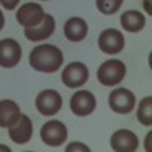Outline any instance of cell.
Wrapping results in <instances>:
<instances>
[{"label":"cell","mask_w":152,"mask_h":152,"mask_svg":"<svg viewBox=\"0 0 152 152\" xmlns=\"http://www.w3.org/2000/svg\"><path fill=\"white\" fill-rule=\"evenodd\" d=\"M151 134H152V132H149V133H148V134H146V142H145V143H146V151H148V152L151 151V143H149V139H151Z\"/></svg>","instance_id":"603a6c76"},{"label":"cell","mask_w":152,"mask_h":152,"mask_svg":"<svg viewBox=\"0 0 152 152\" xmlns=\"http://www.w3.org/2000/svg\"><path fill=\"white\" fill-rule=\"evenodd\" d=\"M70 111L77 117H88L96 108V98L88 89H77L70 98Z\"/></svg>","instance_id":"ba28073f"},{"label":"cell","mask_w":152,"mask_h":152,"mask_svg":"<svg viewBox=\"0 0 152 152\" xmlns=\"http://www.w3.org/2000/svg\"><path fill=\"white\" fill-rule=\"evenodd\" d=\"M44 15H45V10L39 3L28 1V3H23L22 6L18 7L16 20L23 29H26V28L37 26L38 23L44 19Z\"/></svg>","instance_id":"9c48e42d"},{"label":"cell","mask_w":152,"mask_h":152,"mask_svg":"<svg viewBox=\"0 0 152 152\" xmlns=\"http://www.w3.org/2000/svg\"><path fill=\"white\" fill-rule=\"evenodd\" d=\"M4 23H6V19H4V15H3V12L0 9V31L4 28Z\"/></svg>","instance_id":"7402d4cb"},{"label":"cell","mask_w":152,"mask_h":152,"mask_svg":"<svg viewBox=\"0 0 152 152\" xmlns=\"http://www.w3.org/2000/svg\"><path fill=\"white\" fill-rule=\"evenodd\" d=\"M126 73H127V67L121 60L110 58L99 64V67L96 70V79L102 86L113 88L123 82Z\"/></svg>","instance_id":"7a4b0ae2"},{"label":"cell","mask_w":152,"mask_h":152,"mask_svg":"<svg viewBox=\"0 0 152 152\" xmlns=\"http://www.w3.org/2000/svg\"><path fill=\"white\" fill-rule=\"evenodd\" d=\"M22 60V47L13 38L0 39V67L13 69Z\"/></svg>","instance_id":"30bf717a"},{"label":"cell","mask_w":152,"mask_h":152,"mask_svg":"<svg viewBox=\"0 0 152 152\" xmlns=\"http://www.w3.org/2000/svg\"><path fill=\"white\" fill-rule=\"evenodd\" d=\"M64 151L66 152H73V151H80V152H89L91 149L88 148V145H85V143H82V142H70L66 148H64Z\"/></svg>","instance_id":"d6986e66"},{"label":"cell","mask_w":152,"mask_h":152,"mask_svg":"<svg viewBox=\"0 0 152 152\" xmlns=\"http://www.w3.org/2000/svg\"><path fill=\"white\" fill-rule=\"evenodd\" d=\"M67 136H69V130L66 124L60 120H48L39 129V137L42 143L50 148H58L64 145Z\"/></svg>","instance_id":"3957f363"},{"label":"cell","mask_w":152,"mask_h":152,"mask_svg":"<svg viewBox=\"0 0 152 152\" xmlns=\"http://www.w3.org/2000/svg\"><path fill=\"white\" fill-rule=\"evenodd\" d=\"M29 66L41 73H56L64 63L63 51L54 44H38L35 45L28 57Z\"/></svg>","instance_id":"6da1fadb"},{"label":"cell","mask_w":152,"mask_h":152,"mask_svg":"<svg viewBox=\"0 0 152 152\" xmlns=\"http://www.w3.org/2000/svg\"><path fill=\"white\" fill-rule=\"evenodd\" d=\"M63 107V98L56 89H42L35 98V108L41 115H56Z\"/></svg>","instance_id":"5b68a950"},{"label":"cell","mask_w":152,"mask_h":152,"mask_svg":"<svg viewBox=\"0 0 152 152\" xmlns=\"http://www.w3.org/2000/svg\"><path fill=\"white\" fill-rule=\"evenodd\" d=\"M0 151H4V152H10V148H7L6 145H0Z\"/></svg>","instance_id":"cb8c5ba5"},{"label":"cell","mask_w":152,"mask_h":152,"mask_svg":"<svg viewBox=\"0 0 152 152\" xmlns=\"http://www.w3.org/2000/svg\"><path fill=\"white\" fill-rule=\"evenodd\" d=\"M20 3V0H0V6L6 10H13L16 9Z\"/></svg>","instance_id":"ffe728a7"},{"label":"cell","mask_w":152,"mask_h":152,"mask_svg":"<svg viewBox=\"0 0 152 152\" xmlns=\"http://www.w3.org/2000/svg\"><path fill=\"white\" fill-rule=\"evenodd\" d=\"M126 45V39L121 31L115 28H107L98 35V48L104 54H118L123 51Z\"/></svg>","instance_id":"52a82bcc"},{"label":"cell","mask_w":152,"mask_h":152,"mask_svg":"<svg viewBox=\"0 0 152 152\" xmlns=\"http://www.w3.org/2000/svg\"><path fill=\"white\" fill-rule=\"evenodd\" d=\"M41 1H47V0H41Z\"/></svg>","instance_id":"d4e9b609"},{"label":"cell","mask_w":152,"mask_h":152,"mask_svg":"<svg viewBox=\"0 0 152 152\" xmlns=\"http://www.w3.org/2000/svg\"><path fill=\"white\" fill-rule=\"evenodd\" d=\"M89 79V69L82 61H72L61 70V82L70 89L82 88Z\"/></svg>","instance_id":"277c9868"},{"label":"cell","mask_w":152,"mask_h":152,"mask_svg":"<svg viewBox=\"0 0 152 152\" xmlns=\"http://www.w3.org/2000/svg\"><path fill=\"white\" fill-rule=\"evenodd\" d=\"M7 134L9 139L16 143V145H26L34 134V124L29 115L26 114H20L18 120L7 127Z\"/></svg>","instance_id":"8fae6325"},{"label":"cell","mask_w":152,"mask_h":152,"mask_svg":"<svg viewBox=\"0 0 152 152\" xmlns=\"http://www.w3.org/2000/svg\"><path fill=\"white\" fill-rule=\"evenodd\" d=\"M108 105L115 114H129L136 107V95L127 88H114L108 95Z\"/></svg>","instance_id":"8992f818"},{"label":"cell","mask_w":152,"mask_h":152,"mask_svg":"<svg viewBox=\"0 0 152 152\" xmlns=\"http://www.w3.org/2000/svg\"><path fill=\"white\" fill-rule=\"evenodd\" d=\"M110 146L115 152H134L139 148V137L129 129H118L110 137Z\"/></svg>","instance_id":"7c38bea8"},{"label":"cell","mask_w":152,"mask_h":152,"mask_svg":"<svg viewBox=\"0 0 152 152\" xmlns=\"http://www.w3.org/2000/svg\"><path fill=\"white\" fill-rule=\"evenodd\" d=\"M143 9L146 10L148 15H151V0H145L143 1Z\"/></svg>","instance_id":"44dd1931"},{"label":"cell","mask_w":152,"mask_h":152,"mask_svg":"<svg viewBox=\"0 0 152 152\" xmlns=\"http://www.w3.org/2000/svg\"><path fill=\"white\" fill-rule=\"evenodd\" d=\"M88 23L83 18H79V16H73V18H69L66 20L64 26H63V32H64V37L67 41L70 42H80L83 41L85 38L88 37Z\"/></svg>","instance_id":"5bb4252c"},{"label":"cell","mask_w":152,"mask_h":152,"mask_svg":"<svg viewBox=\"0 0 152 152\" xmlns=\"http://www.w3.org/2000/svg\"><path fill=\"white\" fill-rule=\"evenodd\" d=\"M20 107L13 99H1L0 101V127L7 129L20 117Z\"/></svg>","instance_id":"2e32d148"},{"label":"cell","mask_w":152,"mask_h":152,"mask_svg":"<svg viewBox=\"0 0 152 152\" xmlns=\"http://www.w3.org/2000/svg\"><path fill=\"white\" fill-rule=\"evenodd\" d=\"M120 25H121V28L124 31L136 34V32H140L145 28L146 18H145V15L140 10L130 9V10H126V12L121 13V16H120Z\"/></svg>","instance_id":"9a60e30c"},{"label":"cell","mask_w":152,"mask_h":152,"mask_svg":"<svg viewBox=\"0 0 152 152\" xmlns=\"http://www.w3.org/2000/svg\"><path fill=\"white\" fill-rule=\"evenodd\" d=\"M136 118L142 126L151 127L152 126V96L148 95L142 98V101L137 104L136 110Z\"/></svg>","instance_id":"e0dca14e"},{"label":"cell","mask_w":152,"mask_h":152,"mask_svg":"<svg viewBox=\"0 0 152 152\" xmlns=\"http://www.w3.org/2000/svg\"><path fill=\"white\" fill-rule=\"evenodd\" d=\"M124 0H96L95 6L99 13L102 15H114L118 12Z\"/></svg>","instance_id":"ac0fdd59"},{"label":"cell","mask_w":152,"mask_h":152,"mask_svg":"<svg viewBox=\"0 0 152 152\" xmlns=\"http://www.w3.org/2000/svg\"><path fill=\"white\" fill-rule=\"evenodd\" d=\"M56 31V19L53 15L45 13L44 19L38 23L37 26L26 28L23 29V35L31 42H38V41H45L51 37Z\"/></svg>","instance_id":"4fadbf2b"}]
</instances>
